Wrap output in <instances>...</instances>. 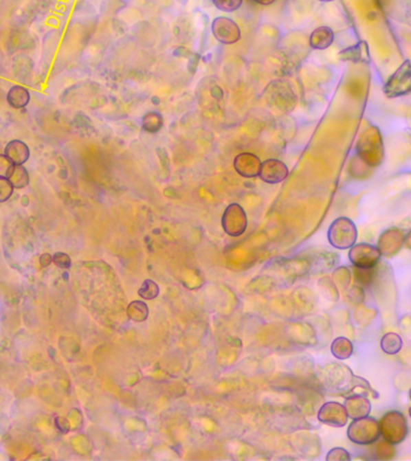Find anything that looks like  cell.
Listing matches in <instances>:
<instances>
[{
  "label": "cell",
  "instance_id": "cell-24",
  "mask_svg": "<svg viewBox=\"0 0 411 461\" xmlns=\"http://www.w3.org/2000/svg\"><path fill=\"white\" fill-rule=\"evenodd\" d=\"M243 0H213L216 9L224 12H234L241 8Z\"/></svg>",
  "mask_w": 411,
  "mask_h": 461
},
{
  "label": "cell",
  "instance_id": "cell-33",
  "mask_svg": "<svg viewBox=\"0 0 411 461\" xmlns=\"http://www.w3.org/2000/svg\"><path fill=\"white\" fill-rule=\"evenodd\" d=\"M319 1H322V3H330V1H335V0H319Z\"/></svg>",
  "mask_w": 411,
  "mask_h": 461
},
{
  "label": "cell",
  "instance_id": "cell-27",
  "mask_svg": "<svg viewBox=\"0 0 411 461\" xmlns=\"http://www.w3.org/2000/svg\"><path fill=\"white\" fill-rule=\"evenodd\" d=\"M373 268L369 269H362V268H356L355 269V278L362 285H368L373 279Z\"/></svg>",
  "mask_w": 411,
  "mask_h": 461
},
{
  "label": "cell",
  "instance_id": "cell-11",
  "mask_svg": "<svg viewBox=\"0 0 411 461\" xmlns=\"http://www.w3.org/2000/svg\"><path fill=\"white\" fill-rule=\"evenodd\" d=\"M404 239H406L404 233L397 227L386 229L379 238V250L384 256H393L402 249Z\"/></svg>",
  "mask_w": 411,
  "mask_h": 461
},
{
  "label": "cell",
  "instance_id": "cell-34",
  "mask_svg": "<svg viewBox=\"0 0 411 461\" xmlns=\"http://www.w3.org/2000/svg\"><path fill=\"white\" fill-rule=\"evenodd\" d=\"M409 414H410V417H411V407H410V409H409Z\"/></svg>",
  "mask_w": 411,
  "mask_h": 461
},
{
  "label": "cell",
  "instance_id": "cell-14",
  "mask_svg": "<svg viewBox=\"0 0 411 461\" xmlns=\"http://www.w3.org/2000/svg\"><path fill=\"white\" fill-rule=\"evenodd\" d=\"M344 406L351 419L364 418L372 411V404L364 395H351L345 399Z\"/></svg>",
  "mask_w": 411,
  "mask_h": 461
},
{
  "label": "cell",
  "instance_id": "cell-31",
  "mask_svg": "<svg viewBox=\"0 0 411 461\" xmlns=\"http://www.w3.org/2000/svg\"><path fill=\"white\" fill-rule=\"evenodd\" d=\"M255 3L258 4L263 5V6H268V5H272L273 3H276V0H254Z\"/></svg>",
  "mask_w": 411,
  "mask_h": 461
},
{
  "label": "cell",
  "instance_id": "cell-4",
  "mask_svg": "<svg viewBox=\"0 0 411 461\" xmlns=\"http://www.w3.org/2000/svg\"><path fill=\"white\" fill-rule=\"evenodd\" d=\"M381 436L380 425L375 418L364 417V418L354 419L348 428V438L351 442L359 446H369L378 442Z\"/></svg>",
  "mask_w": 411,
  "mask_h": 461
},
{
  "label": "cell",
  "instance_id": "cell-21",
  "mask_svg": "<svg viewBox=\"0 0 411 461\" xmlns=\"http://www.w3.org/2000/svg\"><path fill=\"white\" fill-rule=\"evenodd\" d=\"M380 346L386 355L393 356V355H397L398 352L402 350L403 340L397 333L385 334L381 339Z\"/></svg>",
  "mask_w": 411,
  "mask_h": 461
},
{
  "label": "cell",
  "instance_id": "cell-10",
  "mask_svg": "<svg viewBox=\"0 0 411 461\" xmlns=\"http://www.w3.org/2000/svg\"><path fill=\"white\" fill-rule=\"evenodd\" d=\"M289 176V168L287 164L278 159H268L261 164L258 177L261 181L267 184H278L287 179Z\"/></svg>",
  "mask_w": 411,
  "mask_h": 461
},
{
  "label": "cell",
  "instance_id": "cell-30",
  "mask_svg": "<svg viewBox=\"0 0 411 461\" xmlns=\"http://www.w3.org/2000/svg\"><path fill=\"white\" fill-rule=\"evenodd\" d=\"M53 262V257L49 254H43L40 257V263L43 267H48Z\"/></svg>",
  "mask_w": 411,
  "mask_h": 461
},
{
  "label": "cell",
  "instance_id": "cell-2",
  "mask_svg": "<svg viewBox=\"0 0 411 461\" xmlns=\"http://www.w3.org/2000/svg\"><path fill=\"white\" fill-rule=\"evenodd\" d=\"M327 238L331 245L335 249H350L357 240V227L353 220L340 216L330 225Z\"/></svg>",
  "mask_w": 411,
  "mask_h": 461
},
{
  "label": "cell",
  "instance_id": "cell-12",
  "mask_svg": "<svg viewBox=\"0 0 411 461\" xmlns=\"http://www.w3.org/2000/svg\"><path fill=\"white\" fill-rule=\"evenodd\" d=\"M261 160L253 153H241L234 157V167L239 176L244 178H255L260 173Z\"/></svg>",
  "mask_w": 411,
  "mask_h": 461
},
{
  "label": "cell",
  "instance_id": "cell-1",
  "mask_svg": "<svg viewBox=\"0 0 411 461\" xmlns=\"http://www.w3.org/2000/svg\"><path fill=\"white\" fill-rule=\"evenodd\" d=\"M355 153L356 157L370 168L383 165L385 160V146L383 135L378 126L372 125L359 135Z\"/></svg>",
  "mask_w": 411,
  "mask_h": 461
},
{
  "label": "cell",
  "instance_id": "cell-8",
  "mask_svg": "<svg viewBox=\"0 0 411 461\" xmlns=\"http://www.w3.org/2000/svg\"><path fill=\"white\" fill-rule=\"evenodd\" d=\"M212 34L223 45H234L241 40V29L234 19L219 16L212 22Z\"/></svg>",
  "mask_w": 411,
  "mask_h": 461
},
{
  "label": "cell",
  "instance_id": "cell-3",
  "mask_svg": "<svg viewBox=\"0 0 411 461\" xmlns=\"http://www.w3.org/2000/svg\"><path fill=\"white\" fill-rule=\"evenodd\" d=\"M380 434L386 442L392 446L402 443L408 436V422L399 411H390L379 422Z\"/></svg>",
  "mask_w": 411,
  "mask_h": 461
},
{
  "label": "cell",
  "instance_id": "cell-17",
  "mask_svg": "<svg viewBox=\"0 0 411 461\" xmlns=\"http://www.w3.org/2000/svg\"><path fill=\"white\" fill-rule=\"evenodd\" d=\"M29 101H30V93L24 87L14 86L8 93V102L12 109H16V110L27 107Z\"/></svg>",
  "mask_w": 411,
  "mask_h": 461
},
{
  "label": "cell",
  "instance_id": "cell-29",
  "mask_svg": "<svg viewBox=\"0 0 411 461\" xmlns=\"http://www.w3.org/2000/svg\"><path fill=\"white\" fill-rule=\"evenodd\" d=\"M53 262L56 266L59 267V268H63V269H67L71 266V260H70V256L64 254V252H57L54 256H53Z\"/></svg>",
  "mask_w": 411,
  "mask_h": 461
},
{
  "label": "cell",
  "instance_id": "cell-19",
  "mask_svg": "<svg viewBox=\"0 0 411 461\" xmlns=\"http://www.w3.org/2000/svg\"><path fill=\"white\" fill-rule=\"evenodd\" d=\"M8 179L16 189H23L29 184L28 171L23 165H16L14 164L11 168V171H10Z\"/></svg>",
  "mask_w": 411,
  "mask_h": 461
},
{
  "label": "cell",
  "instance_id": "cell-15",
  "mask_svg": "<svg viewBox=\"0 0 411 461\" xmlns=\"http://www.w3.org/2000/svg\"><path fill=\"white\" fill-rule=\"evenodd\" d=\"M333 41H335V32L326 25L314 29L309 36V46L318 51H324L326 48L330 47Z\"/></svg>",
  "mask_w": 411,
  "mask_h": 461
},
{
  "label": "cell",
  "instance_id": "cell-16",
  "mask_svg": "<svg viewBox=\"0 0 411 461\" xmlns=\"http://www.w3.org/2000/svg\"><path fill=\"white\" fill-rule=\"evenodd\" d=\"M4 154L16 165H23L28 161L30 150L25 143L19 139H14L5 147Z\"/></svg>",
  "mask_w": 411,
  "mask_h": 461
},
{
  "label": "cell",
  "instance_id": "cell-20",
  "mask_svg": "<svg viewBox=\"0 0 411 461\" xmlns=\"http://www.w3.org/2000/svg\"><path fill=\"white\" fill-rule=\"evenodd\" d=\"M164 126V117L162 113L152 111L144 115L142 118V128L146 133L154 135L158 133Z\"/></svg>",
  "mask_w": 411,
  "mask_h": 461
},
{
  "label": "cell",
  "instance_id": "cell-32",
  "mask_svg": "<svg viewBox=\"0 0 411 461\" xmlns=\"http://www.w3.org/2000/svg\"><path fill=\"white\" fill-rule=\"evenodd\" d=\"M404 244L407 245L409 249L411 250V229L408 232L407 236H406V239H404Z\"/></svg>",
  "mask_w": 411,
  "mask_h": 461
},
{
  "label": "cell",
  "instance_id": "cell-26",
  "mask_svg": "<svg viewBox=\"0 0 411 461\" xmlns=\"http://www.w3.org/2000/svg\"><path fill=\"white\" fill-rule=\"evenodd\" d=\"M14 194V186L8 178H0V203L6 202Z\"/></svg>",
  "mask_w": 411,
  "mask_h": 461
},
{
  "label": "cell",
  "instance_id": "cell-23",
  "mask_svg": "<svg viewBox=\"0 0 411 461\" xmlns=\"http://www.w3.org/2000/svg\"><path fill=\"white\" fill-rule=\"evenodd\" d=\"M159 295V286L152 280L144 281V284L141 285L139 290L140 297H142L144 300H152L157 298Z\"/></svg>",
  "mask_w": 411,
  "mask_h": 461
},
{
  "label": "cell",
  "instance_id": "cell-18",
  "mask_svg": "<svg viewBox=\"0 0 411 461\" xmlns=\"http://www.w3.org/2000/svg\"><path fill=\"white\" fill-rule=\"evenodd\" d=\"M331 351H332V355L335 358H338L340 361H344V359H348L353 356L354 345L350 341L349 339L337 338L332 343Z\"/></svg>",
  "mask_w": 411,
  "mask_h": 461
},
{
  "label": "cell",
  "instance_id": "cell-6",
  "mask_svg": "<svg viewBox=\"0 0 411 461\" xmlns=\"http://www.w3.org/2000/svg\"><path fill=\"white\" fill-rule=\"evenodd\" d=\"M221 225L230 237H241L248 227V218L242 205L237 203L227 205L221 218Z\"/></svg>",
  "mask_w": 411,
  "mask_h": 461
},
{
  "label": "cell",
  "instance_id": "cell-25",
  "mask_svg": "<svg viewBox=\"0 0 411 461\" xmlns=\"http://www.w3.org/2000/svg\"><path fill=\"white\" fill-rule=\"evenodd\" d=\"M326 460L327 461H350L351 460V457H350L349 452L344 449V448H333L331 449L329 454L326 456Z\"/></svg>",
  "mask_w": 411,
  "mask_h": 461
},
{
  "label": "cell",
  "instance_id": "cell-9",
  "mask_svg": "<svg viewBox=\"0 0 411 461\" xmlns=\"http://www.w3.org/2000/svg\"><path fill=\"white\" fill-rule=\"evenodd\" d=\"M348 412L345 409L344 405L335 403V401H329L321 406L318 414V419L321 423L327 424L335 428H342L348 423Z\"/></svg>",
  "mask_w": 411,
  "mask_h": 461
},
{
  "label": "cell",
  "instance_id": "cell-22",
  "mask_svg": "<svg viewBox=\"0 0 411 461\" xmlns=\"http://www.w3.org/2000/svg\"><path fill=\"white\" fill-rule=\"evenodd\" d=\"M128 316L133 321L142 322L148 316V308L144 302H133L128 308Z\"/></svg>",
  "mask_w": 411,
  "mask_h": 461
},
{
  "label": "cell",
  "instance_id": "cell-13",
  "mask_svg": "<svg viewBox=\"0 0 411 461\" xmlns=\"http://www.w3.org/2000/svg\"><path fill=\"white\" fill-rule=\"evenodd\" d=\"M338 57L342 62H351L355 64H369L372 60L368 43L364 40H361L353 46L342 49Z\"/></svg>",
  "mask_w": 411,
  "mask_h": 461
},
{
  "label": "cell",
  "instance_id": "cell-35",
  "mask_svg": "<svg viewBox=\"0 0 411 461\" xmlns=\"http://www.w3.org/2000/svg\"><path fill=\"white\" fill-rule=\"evenodd\" d=\"M409 395H410V399H411V388H410V392H409Z\"/></svg>",
  "mask_w": 411,
  "mask_h": 461
},
{
  "label": "cell",
  "instance_id": "cell-28",
  "mask_svg": "<svg viewBox=\"0 0 411 461\" xmlns=\"http://www.w3.org/2000/svg\"><path fill=\"white\" fill-rule=\"evenodd\" d=\"M14 165V162L11 161L5 154H0V178H8Z\"/></svg>",
  "mask_w": 411,
  "mask_h": 461
},
{
  "label": "cell",
  "instance_id": "cell-5",
  "mask_svg": "<svg viewBox=\"0 0 411 461\" xmlns=\"http://www.w3.org/2000/svg\"><path fill=\"white\" fill-rule=\"evenodd\" d=\"M383 91L388 99H398L411 94V60H404L388 77Z\"/></svg>",
  "mask_w": 411,
  "mask_h": 461
},
{
  "label": "cell",
  "instance_id": "cell-7",
  "mask_svg": "<svg viewBox=\"0 0 411 461\" xmlns=\"http://www.w3.org/2000/svg\"><path fill=\"white\" fill-rule=\"evenodd\" d=\"M381 256L383 255L379 247L368 243H359L350 247L349 260L355 268H362V269L374 268L378 265Z\"/></svg>",
  "mask_w": 411,
  "mask_h": 461
}]
</instances>
